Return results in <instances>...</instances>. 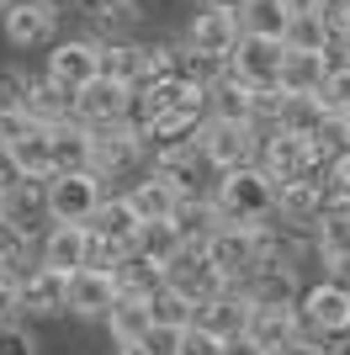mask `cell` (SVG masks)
Returning <instances> with one entry per match:
<instances>
[{
	"label": "cell",
	"instance_id": "1",
	"mask_svg": "<svg viewBox=\"0 0 350 355\" xmlns=\"http://www.w3.org/2000/svg\"><path fill=\"white\" fill-rule=\"evenodd\" d=\"M212 202H218L223 223H271L281 212V186L260 164H239L212 180Z\"/></svg>",
	"mask_w": 350,
	"mask_h": 355
},
{
	"label": "cell",
	"instance_id": "2",
	"mask_svg": "<svg viewBox=\"0 0 350 355\" xmlns=\"http://www.w3.org/2000/svg\"><path fill=\"white\" fill-rule=\"evenodd\" d=\"M265 170V175L276 180V186H292V180H308L319 175V144L303 133H292V128H271V133H260V159H255Z\"/></svg>",
	"mask_w": 350,
	"mask_h": 355
},
{
	"label": "cell",
	"instance_id": "3",
	"mask_svg": "<svg viewBox=\"0 0 350 355\" xmlns=\"http://www.w3.org/2000/svg\"><path fill=\"white\" fill-rule=\"evenodd\" d=\"M101 170H53L48 175V218L53 223H90L106 202Z\"/></svg>",
	"mask_w": 350,
	"mask_h": 355
},
{
	"label": "cell",
	"instance_id": "4",
	"mask_svg": "<svg viewBox=\"0 0 350 355\" xmlns=\"http://www.w3.org/2000/svg\"><path fill=\"white\" fill-rule=\"evenodd\" d=\"M303 329L324 350H335L340 340L350 334V286L335 282V276H324L303 292Z\"/></svg>",
	"mask_w": 350,
	"mask_h": 355
},
{
	"label": "cell",
	"instance_id": "5",
	"mask_svg": "<svg viewBox=\"0 0 350 355\" xmlns=\"http://www.w3.org/2000/svg\"><path fill=\"white\" fill-rule=\"evenodd\" d=\"M281 69H287V37H265V32H244L239 48L228 53V74H239L255 90H276Z\"/></svg>",
	"mask_w": 350,
	"mask_h": 355
},
{
	"label": "cell",
	"instance_id": "6",
	"mask_svg": "<svg viewBox=\"0 0 350 355\" xmlns=\"http://www.w3.org/2000/svg\"><path fill=\"white\" fill-rule=\"evenodd\" d=\"M0 32H6V43H11V48H53L58 6H53V0H6Z\"/></svg>",
	"mask_w": 350,
	"mask_h": 355
},
{
	"label": "cell",
	"instance_id": "7",
	"mask_svg": "<svg viewBox=\"0 0 350 355\" xmlns=\"http://www.w3.org/2000/svg\"><path fill=\"white\" fill-rule=\"evenodd\" d=\"M202 148H207V159L218 164V175H223V170H239V164H255V159H260V128H255V122L207 117Z\"/></svg>",
	"mask_w": 350,
	"mask_h": 355
},
{
	"label": "cell",
	"instance_id": "8",
	"mask_svg": "<svg viewBox=\"0 0 350 355\" xmlns=\"http://www.w3.org/2000/svg\"><path fill=\"white\" fill-rule=\"evenodd\" d=\"M170 286H181L186 297H197V302H207V297H218L233 286V276L212 260V250L207 244H186V250L170 260Z\"/></svg>",
	"mask_w": 350,
	"mask_h": 355
},
{
	"label": "cell",
	"instance_id": "9",
	"mask_svg": "<svg viewBox=\"0 0 350 355\" xmlns=\"http://www.w3.org/2000/svg\"><path fill=\"white\" fill-rule=\"evenodd\" d=\"M43 74L80 96V90L101 74V43H90V37H64V43H53V48H48Z\"/></svg>",
	"mask_w": 350,
	"mask_h": 355
},
{
	"label": "cell",
	"instance_id": "10",
	"mask_svg": "<svg viewBox=\"0 0 350 355\" xmlns=\"http://www.w3.org/2000/svg\"><path fill=\"white\" fill-rule=\"evenodd\" d=\"M239 37H244V21H239V11L223 6V0H207L186 27V43L202 48V53H218V59H228L233 48H239Z\"/></svg>",
	"mask_w": 350,
	"mask_h": 355
},
{
	"label": "cell",
	"instance_id": "11",
	"mask_svg": "<svg viewBox=\"0 0 350 355\" xmlns=\"http://www.w3.org/2000/svg\"><path fill=\"white\" fill-rule=\"evenodd\" d=\"M138 159H149V154H144V133H138V122H133V117L96 122V170H101L106 180L122 175V170H133Z\"/></svg>",
	"mask_w": 350,
	"mask_h": 355
},
{
	"label": "cell",
	"instance_id": "12",
	"mask_svg": "<svg viewBox=\"0 0 350 355\" xmlns=\"http://www.w3.org/2000/svg\"><path fill=\"white\" fill-rule=\"evenodd\" d=\"M117 297H122L117 270H106V266L69 270V313L74 318H106V313L117 308Z\"/></svg>",
	"mask_w": 350,
	"mask_h": 355
},
{
	"label": "cell",
	"instance_id": "13",
	"mask_svg": "<svg viewBox=\"0 0 350 355\" xmlns=\"http://www.w3.org/2000/svg\"><path fill=\"white\" fill-rule=\"evenodd\" d=\"M38 254L53 270H80L96 254V228L90 223H48V234L38 239Z\"/></svg>",
	"mask_w": 350,
	"mask_h": 355
},
{
	"label": "cell",
	"instance_id": "14",
	"mask_svg": "<svg viewBox=\"0 0 350 355\" xmlns=\"http://www.w3.org/2000/svg\"><path fill=\"white\" fill-rule=\"evenodd\" d=\"M133 90L138 85H122V80H112V74H96L80 96H74V117L80 122H117V117H133Z\"/></svg>",
	"mask_w": 350,
	"mask_h": 355
},
{
	"label": "cell",
	"instance_id": "15",
	"mask_svg": "<svg viewBox=\"0 0 350 355\" xmlns=\"http://www.w3.org/2000/svg\"><path fill=\"white\" fill-rule=\"evenodd\" d=\"M22 308H27V318H58V313H69V270L38 266L32 276H22Z\"/></svg>",
	"mask_w": 350,
	"mask_h": 355
},
{
	"label": "cell",
	"instance_id": "16",
	"mask_svg": "<svg viewBox=\"0 0 350 355\" xmlns=\"http://www.w3.org/2000/svg\"><path fill=\"white\" fill-rule=\"evenodd\" d=\"M239 292L255 302V308H281V302H303V286H297V270L281 266V260H265L255 276L239 282Z\"/></svg>",
	"mask_w": 350,
	"mask_h": 355
},
{
	"label": "cell",
	"instance_id": "17",
	"mask_svg": "<svg viewBox=\"0 0 350 355\" xmlns=\"http://www.w3.org/2000/svg\"><path fill=\"white\" fill-rule=\"evenodd\" d=\"M249 313H255V302H249L239 286H228V292L197 302V324L212 329V334H223V340H233V334H244V329H249Z\"/></svg>",
	"mask_w": 350,
	"mask_h": 355
},
{
	"label": "cell",
	"instance_id": "18",
	"mask_svg": "<svg viewBox=\"0 0 350 355\" xmlns=\"http://www.w3.org/2000/svg\"><path fill=\"white\" fill-rule=\"evenodd\" d=\"M53 170H96V128L80 117L53 128Z\"/></svg>",
	"mask_w": 350,
	"mask_h": 355
},
{
	"label": "cell",
	"instance_id": "19",
	"mask_svg": "<svg viewBox=\"0 0 350 355\" xmlns=\"http://www.w3.org/2000/svg\"><path fill=\"white\" fill-rule=\"evenodd\" d=\"M101 324H106V334H112V345H138V340H149V329H154V308H149V297L122 292L117 308L106 313Z\"/></svg>",
	"mask_w": 350,
	"mask_h": 355
},
{
	"label": "cell",
	"instance_id": "20",
	"mask_svg": "<svg viewBox=\"0 0 350 355\" xmlns=\"http://www.w3.org/2000/svg\"><path fill=\"white\" fill-rule=\"evenodd\" d=\"M255 101H260V90L244 85L239 74H223L218 85H207V117H223V122H255Z\"/></svg>",
	"mask_w": 350,
	"mask_h": 355
},
{
	"label": "cell",
	"instance_id": "21",
	"mask_svg": "<svg viewBox=\"0 0 350 355\" xmlns=\"http://www.w3.org/2000/svg\"><path fill=\"white\" fill-rule=\"evenodd\" d=\"M90 228H96L106 244H117V250H133V244H138L144 218H138V207H133V196H106L101 212L90 218Z\"/></svg>",
	"mask_w": 350,
	"mask_h": 355
},
{
	"label": "cell",
	"instance_id": "22",
	"mask_svg": "<svg viewBox=\"0 0 350 355\" xmlns=\"http://www.w3.org/2000/svg\"><path fill=\"white\" fill-rule=\"evenodd\" d=\"M249 334L260 345H271V355L281 350L287 340L303 334V302H281V308H255L249 313Z\"/></svg>",
	"mask_w": 350,
	"mask_h": 355
},
{
	"label": "cell",
	"instance_id": "23",
	"mask_svg": "<svg viewBox=\"0 0 350 355\" xmlns=\"http://www.w3.org/2000/svg\"><path fill=\"white\" fill-rule=\"evenodd\" d=\"M133 207H138V218L144 223H154V218H175V212H181V202H186V196L175 191L170 180L160 175V170H149L144 180H133Z\"/></svg>",
	"mask_w": 350,
	"mask_h": 355
},
{
	"label": "cell",
	"instance_id": "24",
	"mask_svg": "<svg viewBox=\"0 0 350 355\" xmlns=\"http://www.w3.org/2000/svg\"><path fill=\"white\" fill-rule=\"evenodd\" d=\"M335 69V48L313 53V48H287V69H281V90H324Z\"/></svg>",
	"mask_w": 350,
	"mask_h": 355
},
{
	"label": "cell",
	"instance_id": "25",
	"mask_svg": "<svg viewBox=\"0 0 350 355\" xmlns=\"http://www.w3.org/2000/svg\"><path fill=\"white\" fill-rule=\"evenodd\" d=\"M27 117L48 122V128H58V122H69V117H74V90H64L58 80L38 74V80H32V96H27Z\"/></svg>",
	"mask_w": 350,
	"mask_h": 355
},
{
	"label": "cell",
	"instance_id": "26",
	"mask_svg": "<svg viewBox=\"0 0 350 355\" xmlns=\"http://www.w3.org/2000/svg\"><path fill=\"white\" fill-rule=\"evenodd\" d=\"M117 282H122V292H138V297H154L165 282H170V266H160V260H149V254L128 250L122 260H117Z\"/></svg>",
	"mask_w": 350,
	"mask_h": 355
},
{
	"label": "cell",
	"instance_id": "27",
	"mask_svg": "<svg viewBox=\"0 0 350 355\" xmlns=\"http://www.w3.org/2000/svg\"><path fill=\"white\" fill-rule=\"evenodd\" d=\"M101 74L122 85H144L149 80V48L144 43H101Z\"/></svg>",
	"mask_w": 350,
	"mask_h": 355
},
{
	"label": "cell",
	"instance_id": "28",
	"mask_svg": "<svg viewBox=\"0 0 350 355\" xmlns=\"http://www.w3.org/2000/svg\"><path fill=\"white\" fill-rule=\"evenodd\" d=\"M324 101H319V90H287L281 96V122L276 128H292V133H303V138H313L324 128Z\"/></svg>",
	"mask_w": 350,
	"mask_h": 355
},
{
	"label": "cell",
	"instance_id": "29",
	"mask_svg": "<svg viewBox=\"0 0 350 355\" xmlns=\"http://www.w3.org/2000/svg\"><path fill=\"white\" fill-rule=\"evenodd\" d=\"M292 11H297V0H244V6H239V21H244V32L287 37V27H292Z\"/></svg>",
	"mask_w": 350,
	"mask_h": 355
},
{
	"label": "cell",
	"instance_id": "30",
	"mask_svg": "<svg viewBox=\"0 0 350 355\" xmlns=\"http://www.w3.org/2000/svg\"><path fill=\"white\" fill-rule=\"evenodd\" d=\"M287 48H313V53H329L335 37H329V16L319 6H303L297 0V11H292V27H287Z\"/></svg>",
	"mask_w": 350,
	"mask_h": 355
},
{
	"label": "cell",
	"instance_id": "31",
	"mask_svg": "<svg viewBox=\"0 0 350 355\" xmlns=\"http://www.w3.org/2000/svg\"><path fill=\"white\" fill-rule=\"evenodd\" d=\"M313 244H319V260H335V254H350V202H335L324 207L319 228H313Z\"/></svg>",
	"mask_w": 350,
	"mask_h": 355
},
{
	"label": "cell",
	"instance_id": "32",
	"mask_svg": "<svg viewBox=\"0 0 350 355\" xmlns=\"http://www.w3.org/2000/svg\"><path fill=\"white\" fill-rule=\"evenodd\" d=\"M138 254H149V260H160V266H170L175 254L186 250V239H181V228H175V218H154L138 228V244H133Z\"/></svg>",
	"mask_w": 350,
	"mask_h": 355
},
{
	"label": "cell",
	"instance_id": "33",
	"mask_svg": "<svg viewBox=\"0 0 350 355\" xmlns=\"http://www.w3.org/2000/svg\"><path fill=\"white\" fill-rule=\"evenodd\" d=\"M175 74H186L191 85H218L223 74H228V59H218V53H202V48H175Z\"/></svg>",
	"mask_w": 350,
	"mask_h": 355
},
{
	"label": "cell",
	"instance_id": "34",
	"mask_svg": "<svg viewBox=\"0 0 350 355\" xmlns=\"http://www.w3.org/2000/svg\"><path fill=\"white\" fill-rule=\"evenodd\" d=\"M149 308H154V324H170V329L197 324V297H186L181 286H170V282L149 297Z\"/></svg>",
	"mask_w": 350,
	"mask_h": 355
},
{
	"label": "cell",
	"instance_id": "35",
	"mask_svg": "<svg viewBox=\"0 0 350 355\" xmlns=\"http://www.w3.org/2000/svg\"><path fill=\"white\" fill-rule=\"evenodd\" d=\"M319 101L329 117H350V59H335V69H329V80H324Z\"/></svg>",
	"mask_w": 350,
	"mask_h": 355
},
{
	"label": "cell",
	"instance_id": "36",
	"mask_svg": "<svg viewBox=\"0 0 350 355\" xmlns=\"http://www.w3.org/2000/svg\"><path fill=\"white\" fill-rule=\"evenodd\" d=\"M319 186L335 196V202H350V148L324 154V164H319Z\"/></svg>",
	"mask_w": 350,
	"mask_h": 355
},
{
	"label": "cell",
	"instance_id": "37",
	"mask_svg": "<svg viewBox=\"0 0 350 355\" xmlns=\"http://www.w3.org/2000/svg\"><path fill=\"white\" fill-rule=\"evenodd\" d=\"M74 6H80V16H85V21H96L101 32L128 27V21H133V0H74Z\"/></svg>",
	"mask_w": 350,
	"mask_h": 355
},
{
	"label": "cell",
	"instance_id": "38",
	"mask_svg": "<svg viewBox=\"0 0 350 355\" xmlns=\"http://www.w3.org/2000/svg\"><path fill=\"white\" fill-rule=\"evenodd\" d=\"M223 350H228V340L202 329V324H186L181 329V345H175V355H223Z\"/></svg>",
	"mask_w": 350,
	"mask_h": 355
},
{
	"label": "cell",
	"instance_id": "39",
	"mask_svg": "<svg viewBox=\"0 0 350 355\" xmlns=\"http://www.w3.org/2000/svg\"><path fill=\"white\" fill-rule=\"evenodd\" d=\"M27 96H32V74L0 69V112H27Z\"/></svg>",
	"mask_w": 350,
	"mask_h": 355
},
{
	"label": "cell",
	"instance_id": "40",
	"mask_svg": "<svg viewBox=\"0 0 350 355\" xmlns=\"http://www.w3.org/2000/svg\"><path fill=\"white\" fill-rule=\"evenodd\" d=\"M0 355H38V340H32L27 324H0Z\"/></svg>",
	"mask_w": 350,
	"mask_h": 355
},
{
	"label": "cell",
	"instance_id": "41",
	"mask_svg": "<svg viewBox=\"0 0 350 355\" xmlns=\"http://www.w3.org/2000/svg\"><path fill=\"white\" fill-rule=\"evenodd\" d=\"M22 180H32V175H27V164L16 159V148L6 144V138H0V196H11L16 186H22Z\"/></svg>",
	"mask_w": 350,
	"mask_h": 355
},
{
	"label": "cell",
	"instance_id": "42",
	"mask_svg": "<svg viewBox=\"0 0 350 355\" xmlns=\"http://www.w3.org/2000/svg\"><path fill=\"white\" fill-rule=\"evenodd\" d=\"M22 276H6L0 270V324H11V318H22Z\"/></svg>",
	"mask_w": 350,
	"mask_h": 355
},
{
	"label": "cell",
	"instance_id": "43",
	"mask_svg": "<svg viewBox=\"0 0 350 355\" xmlns=\"http://www.w3.org/2000/svg\"><path fill=\"white\" fill-rule=\"evenodd\" d=\"M144 345H149L154 355H175V345H181V329H170V324H154Z\"/></svg>",
	"mask_w": 350,
	"mask_h": 355
},
{
	"label": "cell",
	"instance_id": "44",
	"mask_svg": "<svg viewBox=\"0 0 350 355\" xmlns=\"http://www.w3.org/2000/svg\"><path fill=\"white\" fill-rule=\"evenodd\" d=\"M223 355H271V345H260V340L244 329V334H233V340H228V350H223Z\"/></svg>",
	"mask_w": 350,
	"mask_h": 355
},
{
	"label": "cell",
	"instance_id": "45",
	"mask_svg": "<svg viewBox=\"0 0 350 355\" xmlns=\"http://www.w3.org/2000/svg\"><path fill=\"white\" fill-rule=\"evenodd\" d=\"M112 355H154V350H149V345L138 340V345H112Z\"/></svg>",
	"mask_w": 350,
	"mask_h": 355
},
{
	"label": "cell",
	"instance_id": "46",
	"mask_svg": "<svg viewBox=\"0 0 350 355\" xmlns=\"http://www.w3.org/2000/svg\"><path fill=\"white\" fill-rule=\"evenodd\" d=\"M303 6H319V11H335V6H345V0H303Z\"/></svg>",
	"mask_w": 350,
	"mask_h": 355
},
{
	"label": "cell",
	"instance_id": "47",
	"mask_svg": "<svg viewBox=\"0 0 350 355\" xmlns=\"http://www.w3.org/2000/svg\"><path fill=\"white\" fill-rule=\"evenodd\" d=\"M223 6H233V11H239V6H244V0H223Z\"/></svg>",
	"mask_w": 350,
	"mask_h": 355
},
{
	"label": "cell",
	"instance_id": "48",
	"mask_svg": "<svg viewBox=\"0 0 350 355\" xmlns=\"http://www.w3.org/2000/svg\"><path fill=\"white\" fill-rule=\"evenodd\" d=\"M0 223H6V202H0Z\"/></svg>",
	"mask_w": 350,
	"mask_h": 355
},
{
	"label": "cell",
	"instance_id": "49",
	"mask_svg": "<svg viewBox=\"0 0 350 355\" xmlns=\"http://www.w3.org/2000/svg\"><path fill=\"white\" fill-rule=\"evenodd\" d=\"M329 355H345V350H329Z\"/></svg>",
	"mask_w": 350,
	"mask_h": 355
}]
</instances>
